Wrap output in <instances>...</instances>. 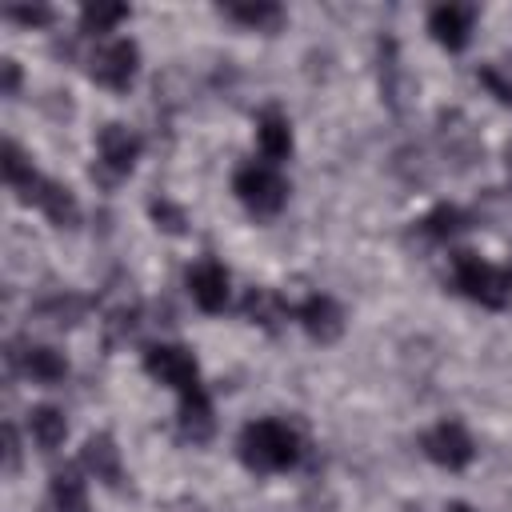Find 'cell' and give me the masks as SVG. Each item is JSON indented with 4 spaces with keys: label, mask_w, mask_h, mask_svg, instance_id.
Wrapping results in <instances>:
<instances>
[{
    "label": "cell",
    "mask_w": 512,
    "mask_h": 512,
    "mask_svg": "<svg viewBox=\"0 0 512 512\" xmlns=\"http://www.w3.org/2000/svg\"><path fill=\"white\" fill-rule=\"evenodd\" d=\"M296 320H300L304 332H308L312 340H320V344H332V340L344 332V312H340V304H336L332 296H324V292L308 296V300L296 308Z\"/></svg>",
    "instance_id": "obj_10"
},
{
    "label": "cell",
    "mask_w": 512,
    "mask_h": 512,
    "mask_svg": "<svg viewBox=\"0 0 512 512\" xmlns=\"http://www.w3.org/2000/svg\"><path fill=\"white\" fill-rule=\"evenodd\" d=\"M4 440H8V468H16V456H20V448H16V432L4 428Z\"/></svg>",
    "instance_id": "obj_25"
},
{
    "label": "cell",
    "mask_w": 512,
    "mask_h": 512,
    "mask_svg": "<svg viewBox=\"0 0 512 512\" xmlns=\"http://www.w3.org/2000/svg\"><path fill=\"white\" fill-rule=\"evenodd\" d=\"M48 492H52V508L56 512H88V488H84V480H80L76 468L56 472Z\"/></svg>",
    "instance_id": "obj_16"
},
{
    "label": "cell",
    "mask_w": 512,
    "mask_h": 512,
    "mask_svg": "<svg viewBox=\"0 0 512 512\" xmlns=\"http://www.w3.org/2000/svg\"><path fill=\"white\" fill-rule=\"evenodd\" d=\"M452 280L468 300H476L484 308H504L512 300V268L492 264L476 252H456L452 256Z\"/></svg>",
    "instance_id": "obj_3"
},
{
    "label": "cell",
    "mask_w": 512,
    "mask_h": 512,
    "mask_svg": "<svg viewBox=\"0 0 512 512\" xmlns=\"http://www.w3.org/2000/svg\"><path fill=\"white\" fill-rule=\"evenodd\" d=\"M468 224V216L456 208V204H436L424 220H420V228L428 232V236H436V240H448V236H456L460 228Z\"/></svg>",
    "instance_id": "obj_19"
},
{
    "label": "cell",
    "mask_w": 512,
    "mask_h": 512,
    "mask_svg": "<svg viewBox=\"0 0 512 512\" xmlns=\"http://www.w3.org/2000/svg\"><path fill=\"white\" fill-rule=\"evenodd\" d=\"M420 448H424V456H428L432 464H440V468H448V472L468 468L472 456H476V444H472V436H468V428H464L460 420H440V424H432V428L420 436Z\"/></svg>",
    "instance_id": "obj_6"
},
{
    "label": "cell",
    "mask_w": 512,
    "mask_h": 512,
    "mask_svg": "<svg viewBox=\"0 0 512 512\" xmlns=\"http://www.w3.org/2000/svg\"><path fill=\"white\" fill-rule=\"evenodd\" d=\"M236 448L252 472H284L300 460V436L280 420H248Z\"/></svg>",
    "instance_id": "obj_2"
},
{
    "label": "cell",
    "mask_w": 512,
    "mask_h": 512,
    "mask_svg": "<svg viewBox=\"0 0 512 512\" xmlns=\"http://www.w3.org/2000/svg\"><path fill=\"white\" fill-rule=\"evenodd\" d=\"M224 16H232V20H240V24L256 28V32H272L284 20L280 4H224Z\"/></svg>",
    "instance_id": "obj_18"
},
{
    "label": "cell",
    "mask_w": 512,
    "mask_h": 512,
    "mask_svg": "<svg viewBox=\"0 0 512 512\" xmlns=\"http://www.w3.org/2000/svg\"><path fill=\"white\" fill-rule=\"evenodd\" d=\"M444 512H476V508H472V504H448Z\"/></svg>",
    "instance_id": "obj_26"
},
{
    "label": "cell",
    "mask_w": 512,
    "mask_h": 512,
    "mask_svg": "<svg viewBox=\"0 0 512 512\" xmlns=\"http://www.w3.org/2000/svg\"><path fill=\"white\" fill-rule=\"evenodd\" d=\"M480 84L500 100V104H512V56H504V60H488V64H480Z\"/></svg>",
    "instance_id": "obj_20"
},
{
    "label": "cell",
    "mask_w": 512,
    "mask_h": 512,
    "mask_svg": "<svg viewBox=\"0 0 512 512\" xmlns=\"http://www.w3.org/2000/svg\"><path fill=\"white\" fill-rule=\"evenodd\" d=\"M24 372H28L36 384H56V380L68 376V360H64V352H56V348H48V344H32V348L24 352Z\"/></svg>",
    "instance_id": "obj_15"
},
{
    "label": "cell",
    "mask_w": 512,
    "mask_h": 512,
    "mask_svg": "<svg viewBox=\"0 0 512 512\" xmlns=\"http://www.w3.org/2000/svg\"><path fill=\"white\" fill-rule=\"evenodd\" d=\"M140 136L128 128V124H104L96 132V156H100V168H108L112 176H128L140 160Z\"/></svg>",
    "instance_id": "obj_8"
},
{
    "label": "cell",
    "mask_w": 512,
    "mask_h": 512,
    "mask_svg": "<svg viewBox=\"0 0 512 512\" xmlns=\"http://www.w3.org/2000/svg\"><path fill=\"white\" fill-rule=\"evenodd\" d=\"M128 20V4H112V0H88L80 8V28L84 32H112V24Z\"/></svg>",
    "instance_id": "obj_17"
},
{
    "label": "cell",
    "mask_w": 512,
    "mask_h": 512,
    "mask_svg": "<svg viewBox=\"0 0 512 512\" xmlns=\"http://www.w3.org/2000/svg\"><path fill=\"white\" fill-rule=\"evenodd\" d=\"M244 312H248L256 324H264V328H272V324L284 316L280 300H276L268 288H252V292H248V300H244Z\"/></svg>",
    "instance_id": "obj_21"
},
{
    "label": "cell",
    "mask_w": 512,
    "mask_h": 512,
    "mask_svg": "<svg viewBox=\"0 0 512 512\" xmlns=\"http://www.w3.org/2000/svg\"><path fill=\"white\" fill-rule=\"evenodd\" d=\"M232 192L240 196V204H244L248 212L272 216V212H280L284 200H288V180L276 172V164H256V160H248V164L236 168Z\"/></svg>",
    "instance_id": "obj_4"
},
{
    "label": "cell",
    "mask_w": 512,
    "mask_h": 512,
    "mask_svg": "<svg viewBox=\"0 0 512 512\" xmlns=\"http://www.w3.org/2000/svg\"><path fill=\"white\" fill-rule=\"evenodd\" d=\"M4 16H8V20H20V24H32V28L52 20V12H48L44 4H32V8H28V4H8Z\"/></svg>",
    "instance_id": "obj_23"
},
{
    "label": "cell",
    "mask_w": 512,
    "mask_h": 512,
    "mask_svg": "<svg viewBox=\"0 0 512 512\" xmlns=\"http://www.w3.org/2000/svg\"><path fill=\"white\" fill-rule=\"evenodd\" d=\"M188 292L204 312H220L228 304V268L216 260H200L188 268Z\"/></svg>",
    "instance_id": "obj_11"
},
{
    "label": "cell",
    "mask_w": 512,
    "mask_h": 512,
    "mask_svg": "<svg viewBox=\"0 0 512 512\" xmlns=\"http://www.w3.org/2000/svg\"><path fill=\"white\" fill-rule=\"evenodd\" d=\"M136 68H140V48L128 40V36H116V40H104L92 60H88V76L112 92H124L132 80H136Z\"/></svg>",
    "instance_id": "obj_5"
},
{
    "label": "cell",
    "mask_w": 512,
    "mask_h": 512,
    "mask_svg": "<svg viewBox=\"0 0 512 512\" xmlns=\"http://www.w3.org/2000/svg\"><path fill=\"white\" fill-rule=\"evenodd\" d=\"M16 192H20L24 204H36L56 228H76V224H80V204H76L72 188L56 184V180H44V176L36 172V176H32L28 184H20Z\"/></svg>",
    "instance_id": "obj_7"
},
{
    "label": "cell",
    "mask_w": 512,
    "mask_h": 512,
    "mask_svg": "<svg viewBox=\"0 0 512 512\" xmlns=\"http://www.w3.org/2000/svg\"><path fill=\"white\" fill-rule=\"evenodd\" d=\"M36 176V168H32V160L20 152V144H4V180H8V188H20V184H28Z\"/></svg>",
    "instance_id": "obj_22"
},
{
    "label": "cell",
    "mask_w": 512,
    "mask_h": 512,
    "mask_svg": "<svg viewBox=\"0 0 512 512\" xmlns=\"http://www.w3.org/2000/svg\"><path fill=\"white\" fill-rule=\"evenodd\" d=\"M472 24H476V8L472 4H436L428 12V32L448 52H460L472 40Z\"/></svg>",
    "instance_id": "obj_9"
},
{
    "label": "cell",
    "mask_w": 512,
    "mask_h": 512,
    "mask_svg": "<svg viewBox=\"0 0 512 512\" xmlns=\"http://www.w3.org/2000/svg\"><path fill=\"white\" fill-rule=\"evenodd\" d=\"M144 368L148 376H156L160 384H168L180 396V428L192 440H208L212 432V404L208 392L200 384V364L188 348L180 344H152L144 352Z\"/></svg>",
    "instance_id": "obj_1"
},
{
    "label": "cell",
    "mask_w": 512,
    "mask_h": 512,
    "mask_svg": "<svg viewBox=\"0 0 512 512\" xmlns=\"http://www.w3.org/2000/svg\"><path fill=\"white\" fill-rule=\"evenodd\" d=\"M28 432H32V440H36L44 452H56V448L64 444V436H68V420H64L60 408L36 404V408L28 412Z\"/></svg>",
    "instance_id": "obj_13"
},
{
    "label": "cell",
    "mask_w": 512,
    "mask_h": 512,
    "mask_svg": "<svg viewBox=\"0 0 512 512\" xmlns=\"http://www.w3.org/2000/svg\"><path fill=\"white\" fill-rule=\"evenodd\" d=\"M84 468L88 472H96V480H104V484H120V452H116V444H112V436H92L88 444H84Z\"/></svg>",
    "instance_id": "obj_14"
},
{
    "label": "cell",
    "mask_w": 512,
    "mask_h": 512,
    "mask_svg": "<svg viewBox=\"0 0 512 512\" xmlns=\"http://www.w3.org/2000/svg\"><path fill=\"white\" fill-rule=\"evenodd\" d=\"M16 80H20V72H16V60H4V92H8V96L16 92Z\"/></svg>",
    "instance_id": "obj_24"
},
{
    "label": "cell",
    "mask_w": 512,
    "mask_h": 512,
    "mask_svg": "<svg viewBox=\"0 0 512 512\" xmlns=\"http://www.w3.org/2000/svg\"><path fill=\"white\" fill-rule=\"evenodd\" d=\"M256 144H260V152H264L268 164H280V160L292 152V128H288V116L276 112V108H268V112L260 116V124H256Z\"/></svg>",
    "instance_id": "obj_12"
}]
</instances>
